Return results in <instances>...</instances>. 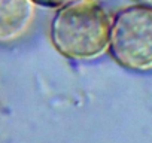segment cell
Segmentation results:
<instances>
[{"instance_id": "obj_1", "label": "cell", "mask_w": 152, "mask_h": 143, "mask_svg": "<svg viewBox=\"0 0 152 143\" xmlns=\"http://www.w3.org/2000/svg\"><path fill=\"white\" fill-rule=\"evenodd\" d=\"M110 24L112 17L99 0H75L57 8L49 39L69 60H94L107 51Z\"/></svg>"}, {"instance_id": "obj_2", "label": "cell", "mask_w": 152, "mask_h": 143, "mask_svg": "<svg viewBox=\"0 0 152 143\" xmlns=\"http://www.w3.org/2000/svg\"><path fill=\"white\" fill-rule=\"evenodd\" d=\"M107 51L127 70H152V8L136 3L118 11L112 18Z\"/></svg>"}, {"instance_id": "obj_3", "label": "cell", "mask_w": 152, "mask_h": 143, "mask_svg": "<svg viewBox=\"0 0 152 143\" xmlns=\"http://www.w3.org/2000/svg\"><path fill=\"white\" fill-rule=\"evenodd\" d=\"M34 20L31 0H0V45L23 37Z\"/></svg>"}, {"instance_id": "obj_4", "label": "cell", "mask_w": 152, "mask_h": 143, "mask_svg": "<svg viewBox=\"0 0 152 143\" xmlns=\"http://www.w3.org/2000/svg\"><path fill=\"white\" fill-rule=\"evenodd\" d=\"M34 5L43 6V8H61L70 2H75V0H31Z\"/></svg>"}, {"instance_id": "obj_5", "label": "cell", "mask_w": 152, "mask_h": 143, "mask_svg": "<svg viewBox=\"0 0 152 143\" xmlns=\"http://www.w3.org/2000/svg\"><path fill=\"white\" fill-rule=\"evenodd\" d=\"M137 5H143V6H149L152 8V0H134Z\"/></svg>"}]
</instances>
